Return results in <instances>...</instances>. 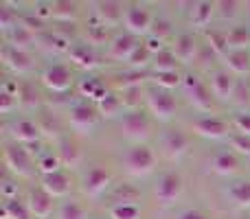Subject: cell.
Wrapping results in <instances>:
<instances>
[{"label":"cell","mask_w":250,"mask_h":219,"mask_svg":"<svg viewBox=\"0 0 250 219\" xmlns=\"http://www.w3.org/2000/svg\"><path fill=\"white\" fill-rule=\"evenodd\" d=\"M123 164L129 176L145 178V176H149L156 169V164H158V154H156V149H151L147 142L134 145V147H129L127 154H125Z\"/></svg>","instance_id":"obj_1"},{"label":"cell","mask_w":250,"mask_h":219,"mask_svg":"<svg viewBox=\"0 0 250 219\" xmlns=\"http://www.w3.org/2000/svg\"><path fill=\"white\" fill-rule=\"evenodd\" d=\"M145 105H147V110H149L151 119L158 120V123H169L178 112L176 97L169 90H160V88H154V90L145 92Z\"/></svg>","instance_id":"obj_2"},{"label":"cell","mask_w":250,"mask_h":219,"mask_svg":"<svg viewBox=\"0 0 250 219\" xmlns=\"http://www.w3.org/2000/svg\"><path fill=\"white\" fill-rule=\"evenodd\" d=\"M119 129L125 138L143 145L151 136V119L143 110H129L119 119Z\"/></svg>","instance_id":"obj_3"},{"label":"cell","mask_w":250,"mask_h":219,"mask_svg":"<svg viewBox=\"0 0 250 219\" xmlns=\"http://www.w3.org/2000/svg\"><path fill=\"white\" fill-rule=\"evenodd\" d=\"M182 86H185V92L189 97V103L193 105L195 110L200 112H213L215 110V97H213L208 83H204L198 75H185L182 79Z\"/></svg>","instance_id":"obj_4"},{"label":"cell","mask_w":250,"mask_h":219,"mask_svg":"<svg viewBox=\"0 0 250 219\" xmlns=\"http://www.w3.org/2000/svg\"><path fill=\"white\" fill-rule=\"evenodd\" d=\"M2 160H4L7 171H11L16 178H31L33 176V169H38L33 164V158H31L29 149L22 147V145H18V142H13V145H4Z\"/></svg>","instance_id":"obj_5"},{"label":"cell","mask_w":250,"mask_h":219,"mask_svg":"<svg viewBox=\"0 0 250 219\" xmlns=\"http://www.w3.org/2000/svg\"><path fill=\"white\" fill-rule=\"evenodd\" d=\"M154 16L151 11L145 7V4H127L125 7V18H123V24H125V31L134 38L138 35H149L151 29H154Z\"/></svg>","instance_id":"obj_6"},{"label":"cell","mask_w":250,"mask_h":219,"mask_svg":"<svg viewBox=\"0 0 250 219\" xmlns=\"http://www.w3.org/2000/svg\"><path fill=\"white\" fill-rule=\"evenodd\" d=\"M191 132L207 140H220V138L230 136V125L220 116H200L191 123Z\"/></svg>","instance_id":"obj_7"},{"label":"cell","mask_w":250,"mask_h":219,"mask_svg":"<svg viewBox=\"0 0 250 219\" xmlns=\"http://www.w3.org/2000/svg\"><path fill=\"white\" fill-rule=\"evenodd\" d=\"M112 184V173L105 167L97 164V167H90L82 178V193L88 195V198H99L108 191V186Z\"/></svg>","instance_id":"obj_8"},{"label":"cell","mask_w":250,"mask_h":219,"mask_svg":"<svg viewBox=\"0 0 250 219\" xmlns=\"http://www.w3.org/2000/svg\"><path fill=\"white\" fill-rule=\"evenodd\" d=\"M180 195H182V178L173 171L163 173V176L158 178V182H156V186H154L156 202L163 204V206H171Z\"/></svg>","instance_id":"obj_9"},{"label":"cell","mask_w":250,"mask_h":219,"mask_svg":"<svg viewBox=\"0 0 250 219\" xmlns=\"http://www.w3.org/2000/svg\"><path fill=\"white\" fill-rule=\"evenodd\" d=\"M40 81H42V86L46 88V90L62 95V92H66V90L73 88V73H70L68 66L55 64V66L44 68V73L40 75Z\"/></svg>","instance_id":"obj_10"},{"label":"cell","mask_w":250,"mask_h":219,"mask_svg":"<svg viewBox=\"0 0 250 219\" xmlns=\"http://www.w3.org/2000/svg\"><path fill=\"white\" fill-rule=\"evenodd\" d=\"M97 119H99V112L90 103H75L68 110V125L77 134H90L97 125Z\"/></svg>","instance_id":"obj_11"},{"label":"cell","mask_w":250,"mask_h":219,"mask_svg":"<svg viewBox=\"0 0 250 219\" xmlns=\"http://www.w3.org/2000/svg\"><path fill=\"white\" fill-rule=\"evenodd\" d=\"M92 7H95V20L99 22V24H104L105 29L123 24L125 7H127V4L117 2V0H105V2H95Z\"/></svg>","instance_id":"obj_12"},{"label":"cell","mask_w":250,"mask_h":219,"mask_svg":"<svg viewBox=\"0 0 250 219\" xmlns=\"http://www.w3.org/2000/svg\"><path fill=\"white\" fill-rule=\"evenodd\" d=\"M160 142H163V149L169 158H180L191 147V134L180 127H171L163 134V140Z\"/></svg>","instance_id":"obj_13"},{"label":"cell","mask_w":250,"mask_h":219,"mask_svg":"<svg viewBox=\"0 0 250 219\" xmlns=\"http://www.w3.org/2000/svg\"><path fill=\"white\" fill-rule=\"evenodd\" d=\"M208 88H211L213 97L222 103H229L233 101L235 88H237V79L229 73V70H215V73L208 77Z\"/></svg>","instance_id":"obj_14"},{"label":"cell","mask_w":250,"mask_h":219,"mask_svg":"<svg viewBox=\"0 0 250 219\" xmlns=\"http://www.w3.org/2000/svg\"><path fill=\"white\" fill-rule=\"evenodd\" d=\"M66 55L73 61V66H77L82 70H95L99 66V55H97L95 46H90L86 42H73Z\"/></svg>","instance_id":"obj_15"},{"label":"cell","mask_w":250,"mask_h":219,"mask_svg":"<svg viewBox=\"0 0 250 219\" xmlns=\"http://www.w3.org/2000/svg\"><path fill=\"white\" fill-rule=\"evenodd\" d=\"M26 204H29L31 215H33L35 219H46V217L53 215V211H55V198H51L42 186L29 191V195H26Z\"/></svg>","instance_id":"obj_16"},{"label":"cell","mask_w":250,"mask_h":219,"mask_svg":"<svg viewBox=\"0 0 250 219\" xmlns=\"http://www.w3.org/2000/svg\"><path fill=\"white\" fill-rule=\"evenodd\" d=\"M11 136L18 145L31 147V145H35V142H40V138H42V129H40V125L33 123V120L20 119L11 125Z\"/></svg>","instance_id":"obj_17"},{"label":"cell","mask_w":250,"mask_h":219,"mask_svg":"<svg viewBox=\"0 0 250 219\" xmlns=\"http://www.w3.org/2000/svg\"><path fill=\"white\" fill-rule=\"evenodd\" d=\"M2 64L7 66L11 73L16 75H24L31 70L33 66V57H31L29 51H18V48H11L9 44L2 46Z\"/></svg>","instance_id":"obj_18"},{"label":"cell","mask_w":250,"mask_h":219,"mask_svg":"<svg viewBox=\"0 0 250 219\" xmlns=\"http://www.w3.org/2000/svg\"><path fill=\"white\" fill-rule=\"evenodd\" d=\"M40 186L46 191L51 198H66L73 189V180H70L68 173L64 171H57V173H51V176H42L40 180Z\"/></svg>","instance_id":"obj_19"},{"label":"cell","mask_w":250,"mask_h":219,"mask_svg":"<svg viewBox=\"0 0 250 219\" xmlns=\"http://www.w3.org/2000/svg\"><path fill=\"white\" fill-rule=\"evenodd\" d=\"M138 44L141 42H138L134 35H129V33L117 35V38H112L110 40V44H108V55L112 57V60L125 61V64H127V60L132 57V53L136 51Z\"/></svg>","instance_id":"obj_20"},{"label":"cell","mask_w":250,"mask_h":219,"mask_svg":"<svg viewBox=\"0 0 250 219\" xmlns=\"http://www.w3.org/2000/svg\"><path fill=\"white\" fill-rule=\"evenodd\" d=\"M171 51H173V55L178 57L180 64H191V61L198 57V40L191 33H180L173 38Z\"/></svg>","instance_id":"obj_21"},{"label":"cell","mask_w":250,"mask_h":219,"mask_svg":"<svg viewBox=\"0 0 250 219\" xmlns=\"http://www.w3.org/2000/svg\"><path fill=\"white\" fill-rule=\"evenodd\" d=\"M55 154H57V158L62 160V164H64V167H70V169L79 167L83 160V151L75 138H60Z\"/></svg>","instance_id":"obj_22"},{"label":"cell","mask_w":250,"mask_h":219,"mask_svg":"<svg viewBox=\"0 0 250 219\" xmlns=\"http://www.w3.org/2000/svg\"><path fill=\"white\" fill-rule=\"evenodd\" d=\"M215 13H217L215 2L200 0V2L191 4L189 22H191V26H195V29H207V26L211 24V20H213V16H215Z\"/></svg>","instance_id":"obj_23"},{"label":"cell","mask_w":250,"mask_h":219,"mask_svg":"<svg viewBox=\"0 0 250 219\" xmlns=\"http://www.w3.org/2000/svg\"><path fill=\"white\" fill-rule=\"evenodd\" d=\"M211 169L217 176H235L239 171V158L233 151H220L213 156L211 160Z\"/></svg>","instance_id":"obj_24"},{"label":"cell","mask_w":250,"mask_h":219,"mask_svg":"<svg viewBox=\"0 0 250 219\" xmlns=\"http://www.w3.org/2000/svg\"><path fill=\"white\" fill-rule=\"evenodd\" d=\"M224 66L230 75H248L250 73V51H229L224 57Z\"/></svg>","instance_id":"obj_25"},{"label":"cell","mask_w":250,"mask_h":219,"mask_svg":"<svg viewBox=\"0 0 250 219\" xmlns=\"http://www.w3.org/2000/svg\"><path fill=\"white\" fill-rule=\"evenodd\" d=\"M77 90H79V95L86 97V99H90L95 105L99 103L104 97H108L105 83L101 81V79H97V77H86V79H82V81H79V86H77Z\"/></svg>","instance_id":"obj_26"},{"label":"cell","mask_w":250,"mask_h":219,"mask_svg":"<svg viewBox=\"0 0 250 219\" xmlns=\"http://www.w3.org/2000/svg\"><path fill=\"white\" fill-rule=\"evenodd\" d=\"M4 38H7L4 44H9L11 48H18V51H31V46L38 42V35H33L31 31H26L22 24H18L13 31H9Z\"/></svg>","instance_id":"obj_27"},{"label":"cell","mask_w":250,"mask_h":219,"mask_svg":"<svg viewBox=\"0 0 250 219\" xmlns=\"http://www.w3.org/2000/svg\"><path fill=\"white\" fill-rule=\"evenodd\" d=\"M53 7V20H57L60 24H68V22H77L79 18V4L70 2V0H57V2H51Z\"/></svg>","instance_id":"obj_28"},{"label":"cell","mask_w":250,"mask_h":219,"mask_svg":"<svg viewBox=\"0 0 250 219\" xmlns=\"http://www.w3.org/2000/svg\"><path fill=\"white\" fill-rule=\"evenodd\" d=\"M95 108H97V112H99L101 119H108L110 120V119H117V116L121 114L123 108H125V103H123L121 95H117V92H108V97H104V99H101Z\"/></svg>","instance_id":"obj_29"},{"label":"cell","mask_w":250,"mask_h":219,"mask_svg":"<svg viewBox=\"0 0 250 219\" xmlns=\"http://www.w3.org/2000/svg\"><path fill=\"white\" fill-rule=\"evenodd\" d=\"M0 217H2V219H33L26 199H20V198L4 202L2 204V211H0Z\"/></svg>","instance_id":"obj_30"},{"label":"cell","mask_w":250,"mask_h":219,"mask_svg":"<svg viewBox=\"0 0 250 219\" xmlns=\"http://www.w3.org/2000/svg\"><path fill=\"white\" fill-rule=\"evenodd\" d=\"M178 66H180V61H178V57L173 55L171 48H165L163 53L154 55V61H151L154 73H176Z\"/></svg>","instance_id":"obj_31"},{"label":"cell","mask_w":250,"mask_h":219,"mask_svg":"<svg viewBox=\"0 0 250 219\" xmlns=\"http://www.w3.org/2000/svg\"><path fill=\"white\" fill-rule=\"evenodd\" d=\"M110 219H141V208L136 202H114L110 206Z\"/></svg>","instance_id":"obj_32"},{"label":"cell","mask_w":250,"mask_h":219,"mask_svg":"<svg viewBox=\"0 0 250 219\" xmlns=\"http://www.w3.org/2000/svg\"><path fill=\"white\" fill-rule=\"evenodd\" d=\"M250 31L246 26H233L229 31V51H248Z\"/></svg>","instance_id":"obj_33"},{"label":"cell","mask_w":250,"mask_h":219,"mask_svg":"<svg viewBox=\"0 0 250 219\" xmlns=\"http://www.w3.org/2000/svg\"><path fill=\"white\" fill-rule=\"evenodd\" d=\"M207 46L215 53L217 57H226L229 53V33L224 31H207Z\"/></svg>","instance_id":"obj_34"},{"label":"cell","mask_w":250,"mask_h":219,"mask_svg":"<svg viewBox=\"0 0 250 219\" xmlns=\"http://www.w3.org/2000/svg\"><path fill=\"white\" fill-rule=\"evenodd\" d=\"M151 61H154V55H151L149 51H147L145 44H138L136 51L132 53V57L127 60V66L134 70V73H141V68H147V66H151Z\"/></svg>","instance_id":"obj_35"},{"label":"cell","mask_w":250,"mask_h":219,"mask_svg":"<svg viewBox=\"0 0 250 219\" xmlns=\"http://www.w3.org/2000/svg\"><path fill=\"white\" fill-rule=\"evenodd\" d=\"M40 42L44 44V46L48 48V51H53V53H68V48H70V40H66L64 35H60L57 31H53V33H44V35H40Z\"/></svg>","instance_id":"obj_36"},{"label":"cell","mask_w":250,"mask_h":219,"mask_svg":"<svg viewBox=\"0 0 250 219\" xmlns=\"http://www.w3.org/2000/svg\"><path fill=\"white\" fill-rule=\"evenodd\" d=\"M229 198L233 199L237 206L250 208V180L235 182V184L229 189Z\"/></svg>","instance_id":"obj_37"},{"label":"cell","mask_w":250,"mask_h":219,"mask_svg":"<svg viewBox=\"0 0 250 219\" xmlns=\"http://www.w3.org/2000/svg\"><path fill=\"white\" fill-rule=\"evenodd\" d=\"M182 79L185 77H182L178 70L176 73H154L151 75V81H154L160 90H169V92H171L173 88L182 86Z\"/></svg>","instance_id":"obj_38"},{"label":"cell","mask_w":250,"mask_h":219,"mask_svg":"<svg viewBox=\"0 0 250 219\" xmlns=\"http://www.w3.org/2000/svg\"><path fill=\"white\" fill-rule=\"evenodd\" d=\"M57 219H88V211L79 202H64L57 211Z\"/></svg>","instance_id":"obj_39"},{"label":"cell","mask_w":250,"mask_h":219,"mask_svg":"<svg viewBox=\"0 0 250 219\" xmlns=\"http://www.w3.org/2000/svg\"><path fill=\"white\" fill-rule=\"evenodd\" d=\"M35 167H38V171L42 173V176H51V173H57L62 171V160L57 158V154H42L38 158V162H35Z\"/></svg>","instance_id":"obj_40"},{"label":"cell","mask_w":250,"mask_h":219,"mask_svg":"<svg viewBox=\"0 0 250 219\" xmlns=\"http://www.w3.org/2000/svg\"><path fill=\"white\" fill-rule=\"evenodd\" d=\"M105 42H108V29H105L104 24H99L97 20H95V24H88L86 44H90V46H101V44H105Z\"/></svg>","instance_id":"obj_41"},{"label":"cell","mask_w":250,"mask_h":219,"mask_svg":"<svg viewBox=\"0 0 250 219\" xmlns=\"http://www.w3.org/2000/svg\"><path fill=\"white\" fill-rule=\"evenodd\" d=\"M20 24V20H18V16L9 9V4L4 2L2 7H0V31H2L4 35L9 33V31H13L16 26Z\"/></svg>","instance_id":"obj_42"},{"label":"cell","mask_w":250,"mask_h":219,"mask_svg":"<svg viewBox=\"0 0 250 219\" xmlns=\"http://www.w3.org/2000/svg\"><path fill=\"white\" fill-rule=\"evenodd\" d=\"M229 142L233 147V154H239V156H246L250 158V138L244 136V134H230L229 136Z\"/></svg>","instance_id":"obj_43"},{"label":"cell","mask_w":250,"mask_h":219,"mask_svg":"<svg viewBox=\"0 0 250 219\" xmlns=\"http://www.w3.org/2000/svg\"><path fill=\"white\" fill-rule=\"evenodd\" d=\"M239 7H242V2H237V0H220V2H215V9L217 13H220L222 18H229V20H233V18L239 16Z\"/></svg>","instance_id":"obj_44"},{"label":"cell","mask_w":250,"mask_h":219,"mask_svg":"<svg viewBox=\"0 0 250 219\" xmlns=\"http://www.w3.org/2000/svg\"><path fill=\"white\" fill-rule=\"evenodd\" d=\"M18 105H20V95L9 92L2 88V90H0V112H2V114H11Z\"/></svg>","instance_id":"obj_45"},{"label":"cell","mask_w":250,"mask_h":219,"mask_svg":"<svg viewBox=\"0 0 250 219\" xmlns=\"http://www.w3.org/2000/svg\"><path fill=\"white\" fill-rule=\"evenodd\" d=\"M233 103L237 108H250V86L244 81H237V88H235V95H233Z\"/></svg>","instance_id":"obj_46"},{"label":"cell","mask_w":250,"mask_h":219,"mask_svg":"<svg viewBox=\"0 0 250 219\" xmlns=\"http://www.w3.org/2000/svg\"><path fill=\"white\" fill-rule=\"evenodd\" d=\"M20 103L29 105V108H38L40 99H38V92H35L33 86H29V83H22L20 86Z\"/></svg>","instance_id":"obj_47"},{"label":"cell","mask_w":250,"mask_h":219,"mask_svg":"<svg viewBox=\"0 0 250 219\" xmlns=\"http://www.w3.org/2000/svg\"><path fill=\"white\" fill-rule=\"evenodd\" d=\"M233 127L237 134H244V136L250 138V114L248 112H239V114L233 116Z\"/></svg>","instance_id":"obj_48"},{"label":"cell","mask_w":250,"mask_h":219,"mask_svg":"<svg viewBox=\"0 0 250 219\" xmlns=\"http://www.w3.org/2000/svg\"><path fill=\"white\" fill-rule=\"evenodd\" d=\"M149 35H154V38H158V40H163V42H167V38L171 35V24H169L167 20H156V22H154V29H151Z\"/></svg>","instance_id":"obj_49"},{"label":"cell","mask_w":250,"mask_h":219,"mask_svg":"<svg viewBox=\"0 0 250 219\" xmlns=\"http://www.w3.org/2000/svg\"><path fill=\"white\" fill-rule=\"evenodd\" d=\"M33 16L40 18L42 22L51 20V18H53V7H51V2H35V4H33Z\"/></svg>","instance_id":"obj_50"},{"label":"cell","mask_w":250,"mask_h":219,"mask_svg":"<svg viewBox=\"0 0 250 219\" xmlns=\"http://www.w3.org/2000/svg\"><path fill=\"white\" fill-rule=\"evenodd\" d=\"M2 198H4V202L18 198V184H16V182L4 180V184H2Z\"/></svg>","instance_id":"obj_51"},{"label":"cell","mask_w":250,"mask_h":219,"mask_svg":"<svg viewBox=\"0 0 250 219\" xmlns=\"http://www.w3.org/2000/svg\"><path fill=\"white\" fill-rule=\"evenodd\" d=\"M178 219H208L204 213H200V211H185V213H180L178 215Z\"/></svg>","instance_id":"obj_52"},{"label":"cell","mask_w":250,"mask_h":219,"mask_svg":"<svg viewBox=\"0 0 250 219\" xmlns=\"http://www.w3.org/2000/svg\"><path fill=\"white\" fill-rule=\"evenodd\" d=\"M92 219H104V217H92Z\"/></svg>","instance_id":"obj_53"},{"label":"cell","mask_w":250,"mask_h":219,"mask_svg":"<svg viewBox=\"0 0 250 219\" xmlns=\"http://www.w3.org/2000/svg\"><path fill=\"white\" fill-rule=\"evenodd\" d=\"M248 171H250V167H248Z\"/></svg>","instance_id":"obj_54"},{"label":"cell","mask_w":250,"mask_h":219,"mask_svg":"<svg viewBox=\"0 0 250 219\" xmlns=\"http://www.w3.org/2000/svg\"><path fill=\"white\" fill-rule=\"evenodd\" d=\"M248 213H250V208H248Z\"/></svg>","instance_id":"obj_55"}]
</instances>
